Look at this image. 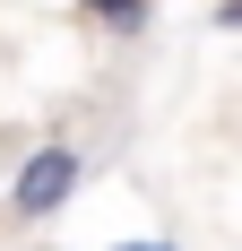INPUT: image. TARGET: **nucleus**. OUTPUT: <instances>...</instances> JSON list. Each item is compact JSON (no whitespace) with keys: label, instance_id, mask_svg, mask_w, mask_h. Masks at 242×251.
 <instances>
[{"label":"nucleus","instance_id":"f257e3e1","mask_svg":"<svg viewBox=\"0 0 242 251\" xmlns=\"http://www.w3.org/2000/svg\"><path fill=\"white\" fill-rule=\"evenodd\" d=\"M78 182H87V156H78L70 139H52V148H35V156L18 165V182H9V217H18V226H44V217L70 208Z\"/></svg>","mask_w":242,"mask_h":251},{"label":"nucleus","instance_id":"7ed1b4c3","mask_svg":"<svg viewBox=\"0 0 242 251\" xmlns=\"http://www.w3.org/2000/svg\"><path fill=\"white\" fill-rule=\"evenodd\" d=\"M130 251H165V243H130Z\"/></svg>","mask_w":242,"mask_h":251},{"label":"nucleus","instance_id":"f03ea898","mask_svg":"<svg viewBox=\"0 0 242 251\" xmlns=\"http://www.w3.org/2000/svg\"><path fill=\"white\" fill-rule=\"evenodd\" d=\"M139 9L147 0H87V18H104V26H139Z\"/></svg>","mask_w":242,"mask_h":251}]
</instances>
